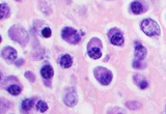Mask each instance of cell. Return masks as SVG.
Listing matches in <instances>:
<instances>
[{
  "label": "cell",
  "mask_w": 166,
  "mask_h": 114,
  "mask_svg": "<svg viewBox=\"0 0 166 114\" xmlns=\"http://www.w3.org/2000/svg\"><path fill=\"white\" fill-rule=\"evenodd\" d=\"M141 29L148 37H156L160 34V27L152 19H145L141 22Z\"/></svg>",
  "instance_id": "cell-1"
},
{
  "label": "cell",
  "mask_w": 166,
  "mask_h": 114,
  "mask_svg": "<svg viewBox=\"0 0 166 114\" xmlns=\"http://www.w3.org/2000/svg\"><path fill=\"white\" fill-rule=\"evenodd\" d=\"M9 37H11L13 40L20 43L21 45H26V43L28 42V34L23 28L18 27V26H13V27L9 29L8 31Z\"/></svg>",
  "instance_id": "cell-2"
},
{
  "label": "cell",
  "mask_w": 166,
  "mask_h": 114,
  "mask_svg": "<svg viewBox=\"0 0 166 114\" xmlns=\"http://www.w3.org/2000/svg\"><path fill=\"white\" fill-rule=\"evenodd\" d=\"M93 74H95L97 80L99 81L100 83L104 84V85H108L112 80L111 72L108 71L105 67H96L95 71H93Z\"/></svg>",
  "instance_id": "cell-3"
},
{
  "label": "cell",
  "mask_w": 166,
  "mask_h": 114,
  "mask_svg": "<svg viewBox=\"0 0 166 114\" xmlns=\"http://www.w3.org/2000/svg\"><path fill=\"white\" fill-rule=\"evenodd\" d=\"M61 37L64 41H67L68 43L70 44H78L80 41V35L79 33L75 30V29L71 28V27H66L63 28V32H61Z\"/></svg>",
  "instance_id": "cell-4"
},
{
  "label": "cell",
  "mask_w": 166,
  "mask_h": 114,
  "mask_svg": "<svg viewBox=\"0 0 166 114\" xmlns=\"http://www.w3.org/2000/svg\"><path fill=\"white\" fill-rule=\"evenodd\" d=\"M2 57L4 58L5 61L8 63H12L17 59V51L12 47H5L1 52Z\"/></svg>",
  "instance_id": "cell-5"
},
{
  "label": "cell",
  "mask_w": 166,
  "mask_h": 114,
  "mask_svg": "<svg viewBox=\"0 0 166 114\" xmlns=\"http://www.w3.org/2000/svg\"><path fill=\"white\" fill-rule=\"evenodd\" d=\"M64 103L67 104L68 106L73 107L77 104V97H76V92L73 90L71 92H68L64 97Z\"/></svg>",
  "instance_id": "cell-6"
},
{
  "label": "cell",
  "mask_w": 166,
  "mask_h": 114,
  "mask_svg": "<svg viewBox=\"0 0 166 114\" xmlns=\"http://www.w3.org/2000/svg\"><path fill=\"white\" fill-rule=\"evenodd\" d=\"M146 56V49L141 46L140 44H137L135 47V57L137 60L142 61V59H144V57Z\"/></svg>",
  "instance_id": "cell-7"
},
{
  "label": "cell",
  "mask_w": 166,
  "mask_h": 114,
  "mask_svg": "<svg viewBox=\"0 0 166 114\" xmlns=\"http://www.w3.org/2000/svg\"><path fill=\"white\" fill-rule=\"evenodd\" d=\"M110 42H111V44L114 46H122L123 44V34L119 33V32H116V33L112 34L111 37H110Z\"/></svg>",
  "instance_id": "cell-8"
},
{
  "label": "cell",
  "mask_w": 166,
  "mask_h": 114,
  "mask_svg": "<svg viewBox=\"0 0 166 114\" xmlns=\"http://www.w3.org/2000/svg\"><path fill=\"white\" fill-rule=\"evenodd\" d=\"M41 74L44 79H46V80L51 79L52 76H53V68L50 66H46L41 70Z\"/></svg>",
  "instance_id": "cell-9"
},
{
  "label": "cell",
  "mask_w": 166,
  "mask_h": 114,
  "mask_svg": "<svg viewBox=\"0 0 166 114\" xmlns=\"http://www.w3.org/2000/svg\"><path fill=\"white\" fill-rule=\"evenodd\" d=\"M88 55H89L90 58H93V59H99V58L102 56V52H101L100 47L89 48L88 49Z\"/></svg>",
  "instance_id": "cell-10"
},
{
  "label": "cell",
  "mask_w": 166,
  "mask_h": 114,
  "mask_svg": "<svg viewBox=\"0 0 166 114\" xmlns=\"http://www.w3.org/2000/svg\"><path fill=\"white\" fill-rule=\"evenodd\" d=\"M59 62H60V66L63 67L68 68V67H70L72 66V63H73V59H72V57L69 54H66L60 58Z\"/></svg>",
  "instance_id": "cell-11"
},
{
  "label": "cell",
  "mask_w": 166,
  "mask_h": 114,
  "mask_svg": "<svg viewBox=\"0 0 166 114\" xmlns=\"http://www.w3.org/2000/svg\"><path fill=\"white\" fill-rule=\"evenodd\" d=\"M131 11H132L133 14H135V15L141 14L142 11H143V6L141 4V2H139V1L132 2L131 3Z\"/></svg>",
  "instance_id": "cell-12"
},
{
  "label": "cell",
  "mask_w": 166,
  "mask_h": 114,
  "mask_svg": "<svg viewBox=\"0 0 166 114\" xmlns=\"http://www.w3.org/2000/svg\"><path fill=\"white\" fill-rule=\"evenodd\" d=\"M9 16V7L4 3L0 4V19H4Z\"/></svg>",
  "instance_id": "cell-13"
},
{
  "label": "cell",
  "mask_w": 166,
  "mask_h": 114,
  "mask_svg": "<svg viewBox=\"0 0 166 114\" xmlns=\"http://www.w3.org/2000/svg\"><path fill=\"white\" fill-rule=\"evenodd\" d=\"M32 106H33V101L32 100L27 99L22 102V109H23L24 111H29V110L32 108Z\"/></svg>",
  "instance_id": "cell-14"
},
{
  "label": "cell",
  "mask_w": 166,
  "mask_h": 114,
  "mask_svg": "<svg viewBox=\"0 0 166 114\" xmlns=\"http://www.w3.org/2000/svg\"><path fill=\"white\" fill-rule=\"evenodd\" d=\"M8 91L12 96H18V94L21 92V88L18 85H11L8 88Z\"/></svg>",
  "instance_id": "cell-15"
},
{
  "label": "cell",
  "mask_w": 166,
  "mask_h": 114,
  "mask_svg": "<svg viewBox=\"0 0 166 114\" xmlns=\"http://www.w3.org/2000/svg\"><path fill=\"white\" fill-rule=\"evenodd\" d=\"M37 109H38L40 112H45V111H47L48 105L44 102V101H40V102L37 104Z\"/></svg>",
  "instance_id": "cell-16"
},
{
  "label": "cell",
  "mask_w": 166,
  "mask_h": 114,
  "mask_svg": "<svg viewBox=\"0 0 166 114\" xmlns=\"http://www.w3.org/2000/svg\"><path fill=\"white\" fill-rule=\"evenodd\" d=\"M9 106H11V104H8V101H5V100H0V112L6 111V109H8Z\"/></svg>",
  "instance_id": "cell-17"
},
{
  "label": "cell",
  "mask_w": 166,
  "mask_h": 114,
  "mask_svg": "<svg viewBox=\"0 0 166 114\" xmlns=\"http://www.w3.org/2000/svg\"><path fill=\"white\" fill-rule=\"evenodd\" d=\"M42 34H43L44 37H51V29L50 28H44L43 31H42Z\"/></svg>",
  "instance_id": "cell-18"
},
{
  "label": "cell",
  "mask_w": 166,
  "mask_h": 114,
  "mask_svg": "<svg viewBox=\"0 0 166 114\" xmlns=\"http://www.w3.org/2000/svg\"><path fill=\"white\" fill-rule=\"evenodd\" d=\"M25 77L27 78V79L30 81V82H34L35 78H34V75L31 73V72H26L25 73Z\"/></svg>",
  "instance_id": "cell-19"
},
{
  "label": "cell",
  "mask_w": 166,
  "mask_h": 114,
  "mask_svg": "<svg viewBox=\"0 0 166 114\" xmlns=\"http://www.w3.org/2000/svg\"><path fill=\"white\" fill-rule=\"evenodd\" d=\"M128 107L130 109H137V108H139L140 107V104L139 103H137V102H130V103H128Z\"/></svg>",
  "instance_id": "cell-20"
},
{
  "label": "cell",
  "mask_w": 166,
  "mask_h": 114,
  "mask_svg": "<svg viewBox=\"0 0 166 114\" xmlns=\"http://www.w3.org/2000/svg\"><path fill=\"white\" fill-rule=\"evenodd\" d=\"M133 66H134L135 68H142V67H143L142 63H141V61H140V60H137V59H136V60L134 61Z\"/></svg>",
  "instance_id": "cell-21"
},
{
  "label": "cell",
  "mask_w": 166,
  "mask_h": 114,
  "mask_svg": "<svg viewBox=\"0 0 166 114\" xmlns=\"http://www.w3.org/2000/svg\"><path fill=\"white\" fill-rule=\"evenodd\" d=\"M138 86L140 87L141 89H144V88H146V87H148V82H146L145 80H142L141 82L138 84Z\"/></svg>",
  "instance_id": "cell-22"
},
{
  "label": "cell",
  "mask_w": 166,
  "mask_h": 114,
  "mask_svg": "<svg viewBox=\"0 0 166 114\" xmlns=\"http://www.w3.org/2000/svg\"><path fill=\"white\" fill-rule=\"evenodd\" d=\"M2 79V75H1V73H0V80Z\"/></svg>",
  "instance_id": "cell-23"
},
{
  "label": "cell",
  "mask_w": 166,
  "mask_h": 114,
  "mask_svg": "<svg viewBox=\"0 0 166 114\" xmlns=\"http://www.w3.org/2000/svg\"><path fill=\"white\" fill-rule=\"evenodd\" d=\"M0 42H1V37H0Z\"/></svg>",
  "instance_id": "cell-24"
}]
</instances>
